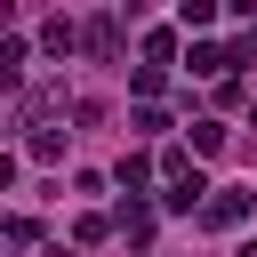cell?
<instances>
[{"mask_svg": "<svg viewBox=\"0 0 257 257\" xmlns=\"http://www.w3.org/2000/svg\"><path fill=\"white\" fill-rule=\"evenodd\" d=\"M241 257H257V241H241Z\"/></svg>", "mask_w": 257, "mask_h": 257, "instance_id": "3957f363", "label": "cell"}, {"mask_svg": "<svg viewBox=\"0 0 257 257\" xmlns=\"http://www.w3.org/2000/svg\"><path fill=\"white\" fill-rule=\"evenodd\" d=\"M249 217V193H209L201 201V225H241Z\"/></svg>", "mask_w": 257, "mask_h": 257, "instance_id": "6da1fadb", "label": "cell"}, {"mask_svg": "<svg viewBox=\"0 0 257 257\" xmlns=\"http://www.w3.org/2000/svg\"><path fill=\"white\" fill-rule=\"evenodd\" d=\"M72 40H80V32H72V24H64V16H56V24H48V32H40V48H48V56H64V48H72Z\"/></svg>", "mask_w": 257, "mask_h": 257, "instance_id": "7a4b0ae2", "label": "cell"}]
</instances>
